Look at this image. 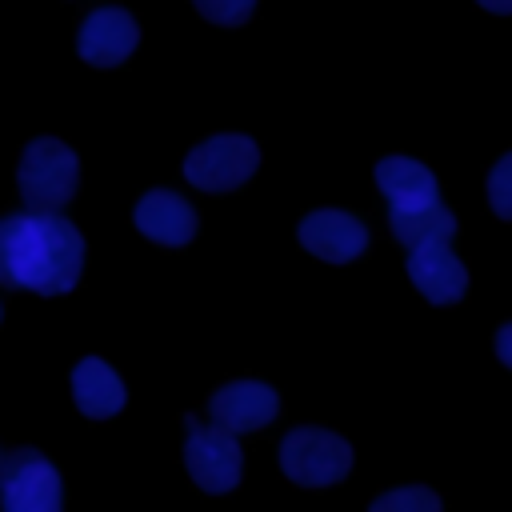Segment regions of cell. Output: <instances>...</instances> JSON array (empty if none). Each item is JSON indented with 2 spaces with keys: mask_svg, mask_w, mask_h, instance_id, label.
Returning a JSON list of instances; mask_svg holds the SVG:
<instances>
[{
  "mask_svg": "<svg viewBox=\"0 0 512 512\" xmlns=\"http://www.w3.org/2000/svg\"><path fill=\"white\" fill-rule=\"evenodd\" d=\"M84 268V236L60 212H20L0 220V284L64 296Z\"/></svg>",
  "mask_w": 512,
  "mask_h": 512,
  "instance_id": "1",
  "label": "cell"
},
{
  "mask_svg": "<svg viewBox=\"0 0 512 512\" xmlns=\"http://www.w3.org/2000/svg\"><path fill=\"white\" fill-rule=\"evenodd\" d=\"M16 184H20L28 212H60L76 196L80 160L64 140L40 136L24 148L20 168H16Z\"/></svg>",
  "mask_w": 512,
  "mask_h": 512,
  "instance_id": "2",
  "label": "cell"
},
{
  "mask_svg": "<svg viewBox=\"0 0 512 512\" xmlns=\"http://www.w3.org/2000/svg\"><path fill=\"white\" fill-rule=\"evenodd\" d=\"M280 468L288 480L304 488H328L340 484L352 468V448L324 428H292L280 444Z\"/></svg>",
  "mask_w": 512,
  "mask_h": 512,
  "instance_id": "3",
  "label": "cell"
},
{
  "mask_svg": "<svg viewBox=\"0 0 512 512\" xmlns=\"http://www.w3.org/2000/svg\"><path fill=\"white\" fill-rule=\"evenodd\" d=\"M184 464H188L192 480L204 492H228V488H236L240 484V472H244V456H240L236 432H228L220 424H200L196 416H188Z\"/></svg>",
  "mask_w": 512,
  "mask_h": 512,
  "instance_id": "4",
  "label": "cell"
},
{
  "mask_svg": "<svg viewBox=\"0 0 512 512\" xmlns=\"http://www.w3.org/2000/svg\"><path fill=\"white\" fill-rule=\"evenodd\" d=\"M0 504L8 512H56L60 472L36 448H12L0 460Z\"/></svg>",
  "mask_w": 512,
  "mask_h": 512,
  "instance_id": "5",
  "label": "cell"
},
{
  "mask_svg": "<svg viewBox=\"0 0 512 512\" xmlns=\"http://www.w3.org/2000/svg\"><path fill=\"white\" fill-rule=\"evenodd\" d=\"M260 164V148L248 136H212L196 144L184 160V176L204 192H232L240 188Z\"/></svg>",
  "mask_w": 512,
  "mask_h": 512,
  "instance_id": "6",
  "label": "cell"
},
{
  "mask_svg": "<svg viewBox=\"0 0 512 512\" xmlns=\"http://www.w3.org/2000/svg\"><path fill=\"white\" fill-rule=\"evenodd\" d=\"M276 408H280V396L268 384H260V380H232V384L212 392L208 420L228 428V432H256L268 420H276Z\"/></svg>",
  "mask_w": 512,
  "mask_h": 512,
  "instance_id": "7",
  "label": "cell"
},
{
  "mask_svg": "<svg viewBox=\"0 0 512 512\" xmlns=\"http://www.w3.org/2000/svg\"><path fill=\"white\" fill-rule=\"evenodd\" d=\"M296 236H300V244H304L312 256H320V260H328V264H348V260H356V256L364 252V244H368L364 224H360L356 216H348V212H336V208H316V212H308V216L300 220Z\"/></svg>",
  "mask_w": 512,
  "mask_h": 512,
  "instance_id": "8",
  "label": "cell"
},
{
  "mask_svg": "<svg viewBox=\"0 0 512 512\" xmlns=\"http://www.w3.org/2000/svg\"><path fill=\"white\" fill-rule=\"evenodd\" d=\"M136 20L124 8H96L76 36L80 60L92 68H112L120 60H128V52L136 48Z\"/></svg>",
  "mask_w": 512,
  "mask_h": 512,
  "instance_id": "9",
  "label": "cell"
},
{
  "mask_svg": "<svg viewBox=\"0 0 512 512\" xmlns=\"http://www.w3.org/2000/svg\"><path fill=\"white\" fill-rule=\"evenodd\" d=\"M408 276L432 304H456L468 292V272L456 260V252L448 248V240L416 244L408 256Z\"/></svg>",
  "mask_w": 512,
  "mask_h": 512,
  "instance_id": "10",
  "label": "cell"
},
{
  "mask_svg": "<svg viewBox=\"0 0 512 512\" xmlns=\"http://www.w3.org/2000/svg\"><path fill=\"white\" fill-rule=\"evenodd\" d=\"M136 228L156 244H188L196 236V212L184 196L156 188L136 204Z\"/></svg>",
  "mask_w": 512,
  "mask_h": 512,
  "instance_id": "11",
  "label": "cell"
},
{
  "mask_svg": "<svg viewBox=\"0 0 512 512\" xmlns=\"http://www.w3.org/2000/svg\"><path fill=\"white\" fill-rule=\"evenodd\" d=\"M376 188L388 196L392 208H420L440 200L436 176L412 156H384L376 164Z\"/></svg>",
  "mask_w": 512,
  "mask_h": 512,
  "instance_id": "12",
  "label": "cell"
},
{
  "mask_svg": "<svg viewBox=\"0 0 512 512\" xmlns=\"http://www.w3.org/2000/svg\"><path fill=\"white\" fill-rule=\"evenodd\" d=\"M72 400H76V408L84 416L108 420V416H116L124 408V384L104 360L88 356V360H80L72 368Z\"/></svg>",
  "mask_w": 512,
  "mask_h": 512,
  "instance_id": "13",
  "label": "cell"
},
{
  "mask_svg": "<svg viewBox=\"0 0 512 512\" xmlns=\"http://www.w3.org/2000/svg\"><path fill=\"white\" fill-rule=\"evenodd\" d=\"M392 236L408 248L416 244H432V240H452L456 236V216L436 200V204H420V208H392L388 212Z\"/></svg>",
  "mask_w": 512,
  "mask_h": 512,
  "instance_id": "14",
  "label": "cell"
},
{
  "mask_svg": "<svg viewBox=\"0 0 512 512\" xmlns=\"http://www.w3.org/2000/svg\"><path fill=\"white\" fill-rule=\"evenodd\" d=\"M440 508V496L432 488H396V492H384L380 500H372V512H436Z\"/></svg>",
  "mask_w": 512,
  "mask_h": 512,
  "instance_id": "15",
  "label": "cell"
},
{
  "mask_svg": "<svg viewBox=\"0 0 512 512\" xmlns=\"http://www.w3.org/2000/svg\"><path fill=\"white\" fill-rule=\"evenodd\" d=\"M488 204L496 208V216L512 220V152L496 160V168L488 172Z\"/></svg>",
  "mask_w": 512,
  "mask_h": 512,
  "instance_id": "16",
  "label": "cell"
},
{
  "mask_svg": "<svg viewBox=\"0 0 512 512\" xmlns=\"http://www.w3.org/2000/svg\"><path fill=\"white\" fill-rule=\"evenodd\" d=\"M200 16H208L212 24H244L256 8V0H192Z\"/></svg>",
  "mask_w": 512,
  "mask_h": 512,
  "instance_id": "17",
  "label": "cell"
},
{
  "mask_svg": "<svg viewBox=\"0 0 512 512\" xmlns=\"http://www.w3.org/2000/svg\"><path fill=\"white\" fill-rule=\"evenodd\" d=\"M496 356L512 368V324H504V328L496 332Z\"/></svg>",
  "mask_w": 512,
  "mask_h": 512,
  "instance_id": "18",
  "label": "cell"
},
{
  "mask_svg": "<svg viewBox=\"0 0 512 512\" xmlns=\"http://www.w3.org/2000/svg\"><path fill=\"white\" fill-rule=\"evenodd\" d=\"M488 12H500V16H512V0H480Z\"/></svg>",
  "mask_w": 512,
  "mask_h": 512,
  "instance_id": "19",
  "label": "cell"
}]
</instances>
